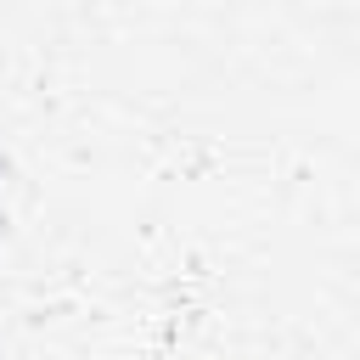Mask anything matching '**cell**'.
I'll use <instances>...</instances> for the list:
<instances>
[{
    "label": "cell",
    "mask_w": 360,
    "mask_h": 360,
    "mask_svg": "<svg viewBox=\"0 0 360 360\" xmlns=\"http://www.w3.org/2000/svg\"><path fill=\"white\" fill-rule=\"evenodd\" d=\"M0 174H6V158H0Z\"/></svg>",
    "instance_id": "obj_1"
}]
</instances>
